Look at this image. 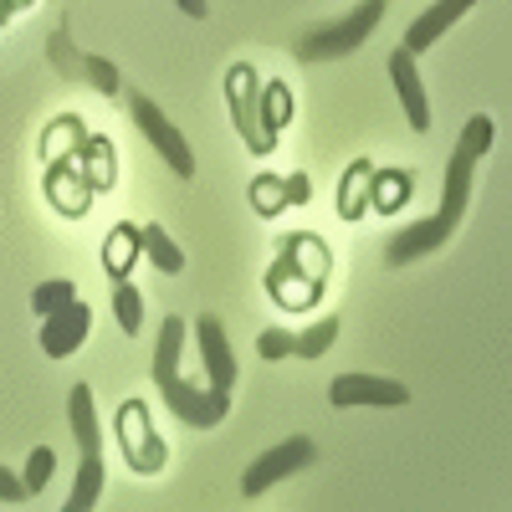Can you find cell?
Listing matches in <instances>:
<instances>
[{
  "instance_id": "cell-33",
  "label": "cell",
  "mask_w": 512,
  "mask_h": 512,
  "mask_svg": "<svg viewBox=\"0 0 512 512\" xmlns=\"http://www.w3.org/2000/svg\"><path fill=\"white\" fill-rule=\"evenodd\" d=\"M6 6H11V11H26V6H31V0H6Z\"/></svg>"
},
{
  "instance_id": "cell-14",
  "label": "cell",
  "mask_w": 512,
  "mask_h": 512,
  "mask_svg": "<svg viewBox=\"0 0 512 512\" xmlns=\"http://www.w3.org/2000/svg\"><path fill=\"white\" fill-rule=\"evenodd\" d=\"M67 420H72L77 451H82V456H103V431H98V410H93V390H88V384H72Z\"/></svg>"
},
{
  "instance_id": "cell-19",
  "label": "cell",
  "mask_w": 512,
  "mask_h": 512,
  "mask_svg": "<svg viewBox=\"0 0 512 512\" xmlns=\"http://www.w3.org/2000/svg\"><path fill=\"white\" fill-rule=\"evenodd\" d=\"M139 262V226H113V236L103 241V267L108 277H128V267Z\"/></svg>"
},
{
  "instance_id": "cell-27",
  "label": "cell",
  "mask_w": 512,
  "mask_h": 512,
  "mask_svg": "<svg viewBox=\"0 0 512 512\" xmlns=\"http://www.w3.org/2000/svg\"><path fill=\"white\" fill-rule=\"evenodd\" d=\"M82 77H88L98 93H108V98L118 93V67H113V62H103V57H82Z\"/></svg>"
},
{
  "instance_id": "cell-22",
  "label": "cell",
  "mask_w": 512,
  "mask_h": 512,
  "mask_svg": "<svg viewBox=\"0 0 512 512\" xmlns=\"http://www.w3.org/2000/svg\"><path fill=\"white\" fill-rule=\"evenodd\" d=\"M333 338H338V318H323V323H313L308 333H292V354L318 359V354L333 349Z\"/></svg>"
},
{
  "instance_id": "cell-16",
  "label": "cell",
  "mask_w": 512,
  "mask_h": 512,
  "mask_svg": "<svg viewBox=\"0 0 512 512\" xmlns=\"http://www.w3.org/2000/svg\"><path fill=\"white\" fill-rule=\"evenodd\" d=\"M103 497V461L98 456H82L77 461V477H72V492L62 502V512H93V502Z\"/></svg>"
},
{
  "instance_id": "cell-26",
  "label": "cell",
  "mask_w": 512,
  "mask_h": 512,
  "mask_svg": "<svg viewBox=\"0 0 512 512\" xmlns=\"http://www.w3.org/2000/svg\"><path fill=\"white\" fill-rule=\"evenodd\" d=\"M251 205L262 210V216H277V210L287 205V195H282V180H272V175H256V180H251Z\"/></svg>"
},
{
  "instance_id": "cell-17",
  "label": "cell",
  "mask_w": 512,
  "mask_h": 512,
  "mask_svg": "<svg viewBox=\"0 0 512 512\" xmlns=\"http://www.w3.org/2000/svg\"><path fill=\"white\" fill-rule=\"evenodd\" d=\"M139 256H149V262L159 267V272H169V277H175V272H185V251L175 246V241H169V231L164 226H139Z\"/></svg>"
},
{
  "instance_id": "cell-25",
  "label": "cell",
  "mask_w": 512,
  "mask_h": 512,
  "mask_svg": "<svg viewBox=\"0 0 512 512\" xmlns=\"http://www.w3.org/2000/svg\"><path fill=\"white\" fill-rule=\"evenodd\" d=\"M374 185H379V205H405L410 190H415L410 169H390V175H374Z\"/></svg>"
},
{
  "instance_id": "cell-5",
  "label": "cell",
  "mask_w": 512,
  "mask_h": 512,
  "mask_svg": "<svg viewBox=\"0 0 512 512\" xmlns=\"http://www.w3.org/2000/svg\"><path fill=\"white\" fill-rule=\"evenodd\" d=\"M318 461V446H313V436H287L282 446H272V451H262L246 472H241V497H262V492H272L282 477H292V472H303V466H313Z\"/></svg>"
},
{
  "instance_id": "cell-30",
  "label": "cell",
  "mask_w": 512,
  "mask_h": 512,
  "mask_svg": "<svg viewBox=\"0 0 512 512\" xmlns=\"http://www.w3.org/2000/svg\"><path fill=\"white\" fill-rule=\"evenodd\" d=\"M282 195H287V205H303L308 200V175H287L282 180Z\"/></svg>"
},
{
  "instance_id": "cell-10",
  "label": "cell",
  "mask_w": 512,
  "mask_h": 512,
  "mask_svg": "<svg viewBox=\"0 0 512 512\" xmlns=\"http://www.w3.org/2000/svg\"><path fill=\"white\" fill-rule=\"evenodd\" d=\"M195 344H200V359L210 369V390L231 395L236 390V354H231V338L221 328V318H195Z\"/></svg>"
},
{
  "instance_id": "cell-18",
  "label": "cell",
  "mask_w": 512,
  "mask_h": 512,
  "mask_svg": "<svg viewBox=\"0 0 512 512\" xmlns=\"http://www.w3.org/2000/svg\"><path fill=\"white\" fill-rule=\"evenodd\" d=\"M256 118H262V134L277 139L287 118H292V93H287V82H267L262 93H256Z\"/></svg>"
},
{
  "instance_id": "cell-13",
  "label": "cell",
  "mask_w": 512,
  "mask_h": 512,
  "mask_svg": "<svg viewBox=\"0 0 512 512\" xmlns=\"http://www.w3.org/2000/svg\"><path fill=\"white\" fill-rule=\"evenodd\" d=\"M477 6V0H436V6L431 11H420L415 21H410V31H405V41H400V47L415 57V52H431L436 47V41H441V31H451L466 11H472Z\"/></svg>"
},
{
  "instance_id": "cell-1",
  "label": "cell",
  "mask_w": 512,
  "mask_h": 512,
  "mask_svg": "<svg viewBox=\"0 0 512 512\" xmlns=\"http://www.w3.org/2000/svg\"><path fill=\"white\" fill-rule=\"evenodd\" d=\"M492 139H497L492 118H482V113L466 118L461 139H456V149H451V164H446L441 210H436V216H425V221H415V226H405L400 236H390V246H384V262L405 267V262H420V256H431V251H441V246L451 241V231H456L461 216H466V205H472V175H477L482 154L492 149Z\"/></svg>"
},
{
  "instance_id": "cell-8",
  "label": "cell",
  "mask_w": 512,
  "mask_h": 512,
  "mask_svg": "<svg viewBox=\"0 0 512 512\" xmlns=\"http://www.w3.org/2000/svg\"><path fill=\"white\" fill-rule=\"evenodd\" d=\"M159 395H164V405L175 410V420H185V425H195V431H210V425H221L226 420V410H231V395H221V390H195L190 379H164L159 384Z\"/></svg>"
},
{
  "instance_id": "cell-32",
  "label": "cell",
  "mask_w": 512,
  "mask_h": 512,
  "mask_svg": "<svg viewBox=\"0 0 512 512\" xmlns=\"http://www.w3.org/2000/svg\"><path fill=\"white\" fill-rule=\"evenodd\" d=\"M11 16H16V11H11V6H6V0H0V26H6V21H11Z\"/></svg>"
},
{
  "instance_id": "cell-3",
  "label": "cell",
  "mask_w": 512,
  "mask_h": 512,
  "mask_svg": "<svg viewBox=\"0 0 512 512\" xmlns=\"http://www.w3.org/2000/svg\"><path fill=\"white\" fill-rule=\"evenodd\" d=\"M384 6H390V0H359V11L338 16V21H328V26H318V31H308L303 41H297V57L303 62H333V57L359 52L374 36V26L384 21Z\"/></svg>"
},
{
  "instance_id": "cell-4",
  "label": "cell",
  "mask_w": 512,
  "mask_h": 512,
  "mask_svg": "<svg viewBox=\"0 0 512 512\" xmlns=\"http://www.w3.org/2000/svg\"><path fill=\"white\" fill-rule=\"evenodd\" d=\"M128 113H134L139 134L159 149V159H164L169 169H175L180 180H195V149H190V139L180 134V128L154 108V98H149V93H128Z\"/></svg>"
},
{
  "instance_id": "cell-29",
  "label": "cell",
  "mask_w": 512,
  "mask_h": 512,
  "mask_svg": "<svg viewBox=\"0 0 512 512\" xmlns=\"http://www.w3.org/2000/svg\"><path fill=\"white\" fill-rule=\"evenodd\" d=\"M0 502H31V497H26V487H21V477H16V472H6V466H0Z\"/></svg>"
},
{
  "instance_id": "cell-24",
  "label": "cell",
  "mask_w": 512,
  "mask_h": 512,
  "mask_svg": "<svg viewBox=\"0 0 512 512\" xmlns=\"http://www.w3.org/2000/svg\"><path fill=\"white\" fill-rule=\"evenodd\" d=\"M67 303H77V287H72V282H41V287L31 292L36 318H52V313H62Z\"/></svg>"
},
{
  "instance_id": "cell-15",
  "label": "cell",
  "mask_w": 512,
  "mask_h": 512,
  "mask_svg": "<svg viewBox=\"0 0 512 512\" xmlns=\"http://www.w3.org/2000/svg\"><path fill=\"white\" fill-rule=\"evenodd\" d=\"M180 354H185V318H164L159 323V344H154V384L175 379Z\"/></svg>"
},
{
  "instance_id": "cell-12",
  "label": "cell",
  "mask_w": 512,
  "mask_h": 512,
  "mask_svg": "<svg viewBox=\"0 0 512 512\" xmlns=\"http://www.w3.org/2000/svg\"><path fill=\"white\" fill-rule=\"evenodd\" d=\"M390 77H395V93H400V108H405L410 128H415V134H425V128H431V98H425V82H420L415 57L405 47L390 52Z\"/></svg>"
},
{
  "instance_id": "cell-9",
  "label": "cell",
  "mask_w": 512,
  "mask_h": 512,
  "mask_svg": "<svg viewBox=\"0 0 512 512\" xmlns=\"http://www.w3.org/2000/svg\"><path fill=\"white\" fill-rule=\"evenodd\" d=\"M328 405L333 410H359V405L390 410V405H410V390L400 379H379V374H338L328 384Z\"/></svg>"
},
{
  "instance_id": "cell-31",
  "label": "cell",
  "mask_w": 512,
  "mask_h": 512,
  "mask_svg": "<svg viewBox=\"0 0 512 512\" xmlns=\"http://www.w3.org/2000/svg\"><path fill=\"white\" fill-rule=\"evenodd\" d=\"M180 11H185V16H195V21H200V16H210V11H205V0H180Z\"/></svg>"
},
{
  "instance_id": "cell-11",
  "label": "cell",
  "mask_w": 512,
  "mask_h": 512,
  "mask_svg": "<svg viewBox=\"0 0 512 512\" xmlns=\"http://www.w3.org/2000/svg\"><path fill=\"white\" fill-rule=\"evenodd\" d=\"M88 328H93V308L67 303L62 313L41 318V349H47V359H67V354H77L82 344H88Z\"/></svg>"
},
{
  "instance_id": "cell-20",
  "label": "cell",
  "mask_w": 512,
  "mask_h": 512,
  "mask_svg": "<svg viewBox=\"0 0 512 512\" xmlns=\"http://www.w3.org/2000/svg\"><path fill=\"white\" fill-rule=\"evenodd\" d=\"M369 175H374V164H369V159H354V164H349V175H344V190H338V210H344L349 221H359V205H364Z\"/></svg>"
},
{
  "instance_id": "cell-23",
  "label": "cell",
  "mask_w": 512,
  "mask_h": 512,
  "mask_svg": "<svg viewBox=\"0 0 512 512\" xmlns=\"http://www.w3.org/2000/svg\"><path fill=\"white\" fill-rule=\"evenodd\" d=\"M52 472H57V451H52V446H36V451L26 456V472H21L26 497H36L41 487H47V482H52Z\"/></svg>"
},
{
  "instance_id": "cell-21",
  "label": "cell",
  "mask_w": 512,
  "mask_h": 512,
  "mask_svg": "<svg viewBox=\"0 0 512 512\" xmlns=\"http://www.w3.org/2000/svg\"><path fill=\"white\" fill-rule=\"evenodd\" d=\"M113 318H118L123 333H139L144 328V297H139V287H128L123 277L113 282Z\"/></svg>"
},
{
  "instance_id": "cell-7",
  "label": "cell",
  "mask_w": 512,
  "mask_h": 512,
  "mask_svg": "<svg viewBox=\"0 0 512 512\" xmlns=\"http://www.w3.org/2000/svg\"><path fill=\"white\" fill-rule=\"evenodd\" d=\"M256 93H262V82H256V72L246 62H236L226 72V103H231V118H236V134L251 154H272L277 139L262 134V118H256Z\"/></svg>"
},
{
  "instance_id": "cell-28",
  "label": "cell",
  "mask_w": 512,
  "mask_h": 512,
  "mask_svg": "<svg viewBox=\"0 0 512 512\" xmlns=\"http://www.w3.org/2000/svg\"><path fill=\"white\" fill-rule=\"evenodd\" d=\"M256 349H262V359H287L292 354V333L287 328H267L262 338H256Z\"/></svg>"
},
{
  "instance_id": "cell-6",
  "label": "cell",
  "mask_w": 512,
  "mask_h": 512,
  "mask_svg": "<svg viewBox=\"0 0 512 512\" xmlns=\"http://www.w3.org/2000/svg\"><path fill=\"white\" fill-rule=\"evenodd\" d=\"M118 441H123V456H128L134 472H144V477L164 472V441L154 436V420H149L144 400H123L118 405Z\"/></svg>"
},
{
  "instance_id": "cell-2",
  "label": "cell",
  "mask_w": 512,
  "mask_h": 512,
  "mask_svg": "<svg viewBox=\"0 0 512 512\" xmlns=\"http://www.w3.org/2000/svg\"><path fill=\"white\" fill-rule=\"evenodd\" d=\"M323 277H328V246L318 236H287L282 262L267 272V292L282 308H308L323 287Z\"/></svg>"
}]
</instances>
